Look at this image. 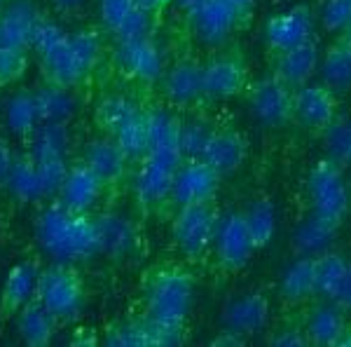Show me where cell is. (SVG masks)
<instances>
[{
	"instance_id": "cell-1",
	"label": "cell",
	"mask_w": 351,
	"mask_h": 347,
	"mask_svg": "<svg viewBox=\"0 0 351 347\" xmlns=\"http://www.w3.org/2000/svg\"><path fill=\"white\" fill-rule=\"evenodd\" d=\"M31 49L38 54L45 82L75 89L99 66L104 43L94 28L66 31L54 19L40 16Z\"/></svg>"
},
{
	"instance_id": "cell-2",
	"label": "cell",
	"mask_w": 351,
	"mask_h": 347,
	"mask_svg": "<svg viewBox=\"0 0 351 347\" xmlns=\"http://www.w3.org/2000/svg\"><path fill=\"white\" fill-rule=\"evenodd\" d=\"M33 237L40 254L52 263L80 265L99 256L92 216L68 212L56 200L40 204L33 221Z\"/></svg>"
},
{
	"instance_id": "cell-3",
	"label": "cell",
	"mask_w": 351,
	"mask_h": 347,
	"mask_svg": "<svg viewBox=\"0 0 351 347\" xmlns=\"http://www.w3.org/2000/svg\"><path fill=\"white\" fill-rule=\"evenodd\" d=\"M143 317L162 331L183 333L195 305V277L185 267L162 265L143 282Z\"/></svg>"
},
{
	"instance_id": "cell-4",
	"label": "cell",
	"mask_w": 351,
	"mask_h": 347,
	"mask_svg": "<svg viewBox=\"0 0 351 347\" xmlns=\"http://www.w3.org/2000/svg\"><path fill=\"white\" fill-rule=\"evenodd\" d=\"M36 300L59 320L61 326L82 320L87 310V287L77 265L52 263L40 270L36 289Z\"/></svg>"
},
{
	"instance_id": "cell-5",
	"label": "cell",
	"mask_w": 351,
	"mask_h": 347,
	"mask_svg": "<svg viewBox=\"0 0 351 347\" xmlns=\"http://www.w3.org/2000/svg\"><path fill=\"white\" fill-rule=\"evenodd\" d=\"M307 202L311 216L342 227L351 212V190L342 164L332 157H324L309 169Z\"/></svg>"
},
{
	"instance_id": "cell-6",
	"label": "cell",
	"mask_w": 351,
	"mask_h": 347,
	"mask_svg": "<svg viewBox=\"0 0 351 347\" xmlns=\"http://www.w3.org/2000/svg\"><path fill=\"white\" fill-rule=\"evenodd\" d=\"M66 167L68 160H40V157L21 153V155H16L3 188L19 204L40 207V204L54 200Z\"/></svg>"
},
{
	"instance_id": "cell-7",
	"label": "cell",
	"mask_w": 351,
	"mask_h": 347,
	"mask_svg": "<svg viewBox=\"0 0 351 347\" xmlns=\"http://www.w3.org/2000/svg\"><path fill=\"white\" fill-rule=\"evenodd\" d=\"M96 122L101 132L112 136L132 162L145 155V108L132 96L108 94L96 106Z\"/></svg>"
},
{
	"instance_id": "cell-8",
	"label": "cell",
	"mask_w": 351,
	"mask_h": 347,
	"mask_svg": "<svg viewBox=\"0 0 351 347\" xmlns=\"http://www.w3.org/2000/svg\"><path fill=\"white\" fill-rule=\"evenodd\" d=\"M220 221L216 202L176 207L171 219V240L178 254L190 263H199L211 254L213 237Z\"/></svg>"
},
{
	"instance_id": "cell-9",
	"label": "cell",
	"mask_w": 351,
	"mask_h": 347,
	"mask_svg": "<svg viewBox=\"0 0 351 347\" xmlns=\"http://www.w3.org/2000/svg\"><path fill=\"white\" fill-rule=\"evenodd\" d=\"M293 96H295V89L279 80L274 73L251 82L246 89L248 111L253 120L271 129L293 124Z\"/></svg>"
},
{
	"instance_id": "cell-10",
	"label": "cell",
	"mask_w": 351,
	"mask_h": 347,
	"mask_svg": "<svg viewBox=\"0 0 351 347\" xmlns=\"http://www.w3.org/2000/svg\"><path fill=\"white\" fill-rule=\"evenodd\" d=\"M339 120V96L321 80H311L295 89L293 122L314 136H324Z\"/></svg>"
},
{
	"instance_id": "cell-11",
	"label": "cell",
	"mask_w": 351,
	"mask_h": 347,
	"mask_svg": "<svg viewBox=\"0 0 351 347\" xmlns=\"http://www.w3.org/2000/svg\"><path fill=\"white\" fill-rule=\"evenodd\" d=\"M117 68L134 82L141 85H160L164 71L169 66L167 52L155 36L122 41L115 47Z\"/></svg>"
},
{
	"instance_id": "cell-12",
	"label": "cell",
	"mask_w": 351,
	"mask_h": 347,
	"mask_svg": "<svg viewBox=\"0 0 351 347\" xmlns=\"http://www.w3.org/2000/svg\"><path fill=\"white\" fill-rule=\"evenodd\" d=\"M178 127L180 117L171 111V106L145 108V160H152L169 169L178 167L183 162V153H180L178 144Z\"/></svg>"
},
{
	"instance_id": "cell-13",
	"label": "cell",
	"mask_w": 351,
	"mask_h": 347,
	"mask_svg": "<svg viewBox=\"0 0 351 347\" xmlns=\"http://www.w3.org/2000/svg\"><path fill=\"white\" fill-rule=\"evenodd\" d=\"M223 181V176L202 157H183V162L173 169L171 204L185 207V204L216 202Z\"/></svg>"
},
{
	"instance_id": "cell-14",
	"label": "cell",
	"mask_w": 351,
	"mask_h": 347,
	"mask_svg": "<svg viewBox=\"0 0 351 347\" xmlns=\"http://www.w3.org/2000/svg\"><path fill=\"white\" fill-rule=\"evenodd\" d=\"M256 247L251 242V235L246 230L241 212H228L220 214L216 237H213L211 256L216 258V265L223 272H241L243 267L251 263Z\"/></svg>"
},
{
	"instance_id": "cell-15",
	"label": "cell",
	"mask_w": 351,
	"mask_h": 347,
	"mask_svg": "<svg viewBox=\"0 0 351 347\" xmlns=\"http://www.w3.org/2000/svg\"><path fill=\"white\" fill-rule=\"evenodd\" d=\"M251 76L237 54H216L202 61V96L208 101H232L246 94Z\"/></svg>"
},
{
	"instance_id": "cell-16",
	"label": "cell",
	"mask_w": 351,
	"mask_h": 347,
	"mask_svg": "<svg viewBox=\"0 0 351 347\" xmlns=\"http://www.w3.org/2000/svg\"><path fill=\"white\" fill-rule=\"evenodd\" d=\"M99 19L117 43L152 36L155 28V12L138 0H99Z\"/></svg>"
},
{
	"instance_id": "cell-17",
	"label": "cell",
	"mask_w": 351,
	"mask_h": 347,
	"mask_svg": "<svg viewBox=\"0 0 351 347\" xmlns=\"http://www.w3.org/2000/svg\"><path fill=\"white\" fill-rule=\"evenodd\" d=\"M106 190H108V186H106L82 160H77L73 164L68 162L66 174H64V179H61L54 200L59 202L61 207H66L68 212L92 216Z\"/></svg>"
},
{
	"instance_id": "cell-18",
	"label": "cell",
	"mask_w": 351,
	"mask_h": 347,
	"mask_svg": "<svg viewBox=\"0 0 351 347\" xmlns=\"http://www.w3.org/2000/svg\"><path fill=\"white\" fill-rule=\"evenodd\" d=\"M99 256L110 260H124L136 254L141 244V230L132 216L122 212H101L92 214Z\"/></svg>"
},
{
	"instance_id": "cell-19",
	"label": "cell",
	"mask_w": 351,
	"mask_h": 347,
	"mask_svg": "<svg viewBox=\"0 0 351 347\" xmlns=\"http://www.w3.org/2000/svg\"><path fill=\"white\" fill-rule=\"evenodd\" d=\"M185 16H188L192 38L208 47L223 45L243 21L225 0H204Z\"/></svg>"
},
{
	"instance_id": "cell-20",
	"label": "cell",
	"mask_w": 351,
	"mask_h": 347,
	"mask_svg": "<svg viewBox=\"0 0 351 347\" xmlns=\"http://www.w3.org/2000/svg\"><path fill=\"white\" fill-rule=\"evenodd\" d=\"M269 315H271V300L267 291L253 289V291L230 300V303L223 307L220 326L248 338V335H258L260 331L267 328Z\"/></svg>"
},
{
	"instance_id": "cell-21",
	"label": "cell",
	"mask_w": 351,
	"mask_h": 347,
	"mask_svg": "<svg viewBox=\"0 0 351 347\" xmlns=\"http://www.w3.org/2000/svg\"><path fill=\"white\" fill-rule=\"evenodd\" d=\"M199 157L228 179L234 176L248 160V139L234 127H213L206 136Z\"/></svg>"
},
{
	"instance_id": "cell-22",
	"label": "cell",
	"mask_w": 351,
	"mask_h": 347,
	"mask_svg": "<svg viewBox=\"0 0 351 347\" xmlns=\"http://www.w3.org/2000/svg\"><path fill=\"white\" fill-rule=\"evenodd\" d=\"M316 19L309 5H293L286 12L269 16L265 24V45L271 54L288 49L298 43H304L314 36Z\"/></svg>"
},
{
	"instance_id": "cell-23",
	"label": "cell",
	"mask_w": 351,
	"mask_h": 347,
	"mask_svg": "<svg viewBox=\"0 0 351 347\" xmlns=\"http://www.w3.org/2000/svg\"><path fill=\"white\" fill-rule=\"evenodd\" d=\"M319 64L321 45L316 38H309V41L271 54V73L293 89L314 80L319 76Z\"/></svg>"
},
{
	"instance_id": "cell-24",
	"label": "cell",
	"mask_w": 351,
	"mask_h": 347,
	"mask_svg": "<svg viewBox=\"0 0 351 347\" xmlns=\"http://www.w3.org/2000/svg\"><path fill=\"white\" fill-rule=\"evenodd\" d=\"M316 293L351 312V260L342 251L326 249L316 256Z\"/></svg>"
},
{
	"instance_id": "cell-25",
	"label": "cell",
	"mask_w": 351,
	"mask_h": 347,
	"mask_svg": "<svg viewBox=\"0 0 351 347\" xmlns=\"http://www.w3.org/2000/svg\"><path fill=\"white\" fill-rule=\"evenodd\" d=\"M80 160L108 188L122 183L129 176V169H132V160L127 157V153L122 150L120 144L112 136L104 132L92 136L84 144Z\"/></svg>"
},
{
	"instance_id": "cell-26",
	"label": "cell",
	"mask_w": 351,
	"mask_h": 347,
	"mask_svg": "<svg viewBox=\"0 0 351 347\" xmlns=\"http://www.w3.org/2000/svg\"><path fill=\"white\" fill-rule=\"evenodd\" d=\"M164 101L171 108H190L202 101V61L183 56L167 66L160 80Z\"/></svg>"
},
{
	"instance_id": "cell-27",
	"label": "cell",
	"mask_w": 351,
	"mask_h": 347,
	"mask_svg": "<svg viewBox=\"0 0 351 347\" xmlns=\"http://www.w3.org/2000/svg\"><path fill=\"white\" fill-rule=\"evenodd\" d=\"M40 270L43 267L36 258L19 260V263L10 267L3 289H0V320H12L21 307L36 298Z\"/></svg>"
},
{
	"instance_id": "cell-28",
	"label": "cell",
	"mask_w": 351,
	"mask_h": 347,
	"mask_svg": "<svg viewBox=\"0 0 351 347\" xmlns=\"http://www.w3.org/2000/svg\"><path fill=\"white\" fill-rule=\"evenodd\" d=\"M171 181L173 169L162 167L152 160H138L132 174V190L138 202V207L148 209H162L164 204H171Z\"/></svg>"
},
{
	"instance_id": "cell-29",
	"label": "cell",
	"mask_w": 351,
	"mask_h": 347,
	"mask_svg": "<svg viewBox=\"0 0 351 347\" xmlns=\"http://www.w3.org/2000/svg\"><path fill=\"white\" fill-rule=\"evenodd\" d=\"M40 16L43 12L33 0H12L0 5V47L31 49Z\"/></svg>"
},
{
	"instance_id": "cell-30",
	"label": "cell",
	"mask_w": 351,
	"mask_h": 347,
	"mask_svg": "<svg viewBox=\"0 0 351 347\" xmlns=\"http://www.w3.org/2000/svg\"><path fill=\"white\" fill-rule=\"evenodd\" d=\"M347 326H349L347 310L330 303V300H324V303L311 307V312L302 324L307 343L316 347H337L339 338L347 331Z\"/></svg>"
},
{
	"instance_id": "cell-31",
	"label": "cell",
	"mask_w": 351,
	"mask_h": 347,
	"mask_svg": "<svg viewBox=\"0 0 351 347\" xmlns=\"http://www.w3.org/2000/svg\"><path fill=\"white\" fill-rule=\"evenodd\" d=\"M12 324L21 343L28 347H49L61 328L59 320L49 310H45L36 298L16 312L12 317Z\"/></svg>"
},
{
	"instance_id": "cell-32",
	"label": "cell",
	"mask_w": 351,
	"mask_h": 347,
	"mask_svg": "<svg viewBox=\"0 0 351 347\" xmlns=\"http://www.w3.org/2000/svg\"><path fill=\"white\" fill-rule=\"evenodd\" d=\"M279 295L284 303L300 307L319 298L316 293V256H295L279 280Z\"/></svg>"
},
{
	"instance_id": "cell-33",
	"label": "cell",
	"mask_w": 351,
	"mask_h": 347,
	"mask_svg": "<svg viewBox=\"0 0 351 347\" xmlns=\"http://www.w3.org/2000/svg\"><path fill=\"white\" fill-rule=\"evenodd\" d=\"M71 144V122H40L28 134L26 153L40 160H68Z\"/></svg>"
},
{
	"instance_id": "cell-34",
	"label": "cell",
	"mask_w": 351,
	"mask_h": 347,
	"mask_svg": "<svg viewBox=\"0 0 351 347\" xmlns=\"http://www.w3.org/2000/svg\"><path fill=\"white\" fill-rule=\"evenodd\" d=\"M319 76L321 82L328 85L337 96L351 92V45L339 36L326 49H321Z\"/></svg>"
},
{
	"instance_id": "cell-35",
	"label": "cell",
	"mask_w": 351,
	"mask_h": 347,
	"mask_svg": "<svg viewBox=\"0 0 351 347\" xmlns=\"http://www.w3.org/2000/svg\"><path fill=\"white\" fill-rule=\"evenodd\" d=\"M43 122L40 108H38L36 89H19L5 101L3 124L16 139H28V134Z\"/></svg>"
},
{
	"instance_id": "cell-36",
	"label": "cell",
	"mask_w": 351,
	"mask_h": 347,
	"mask_svg": "<svg viewBox=\"0 0 351 347\" xmlns=\"http://www.w3.org/2000/svg\"><path fill=\"white\" fill-rule=\"evenodd\" d=\"M38 108H40L43 122H71L77 115L80 101L75 96V89L59 87V85L45 82L36 89Z\"/></svg>"
},
{
	"instance_id": "cell-37",
	"label": "cell",
	"mask_w": 351,
	"mask_h": 347,
	"mask_svg": "<svg viewBox=\"0 0 351 347\" xmlns=\"http://www.w3.org/2000/svg\"><path fill=\"white\" fill-rule=\"evenodd\" d=\"M246 230L251 235V242L256 247V251L260 249H267L271 240L276 235V207L267 195L256 197L246 209L241 212Z\"/></svg>"
},
{
	"instance_id": "cell-38",
	"label": "cell",
	"mask_w": 351,
	"mask_h": 347,
	"mask_svg": "<svg viewBox=\"0 0 351 347\" xmlns=\"http://www.w3.org/2000/svg\"><path fill=\"white\" fill-rule=\"evenodd\" d=\"M339 227L326 223V221L316 219V216H307L295 232H293V254L295 256H319L321 251L330 249L332 240H335Z\"/></svg>"
},
{
	"instance_id": "cell-39",
	"label": "cell",
	"mask_w": 351,
	"mask_h": 347,
	"mask_svg": "<svg viewBox=\"0 0 351 347\" xmlns=\"http://www.w3.org/2000/svg\"><path fill=\"white\" fill-rule=\"evenodd\" d=\"M31 49H16V47H0V87H14L24 80L28 73Z\"/></svg>"
},
{
	"instance_id": "cell-40",
	"label": "cell",
	"mask_w": 351,
	"mask_h": 347,
	"mask_svg": "<svg viewBox=\"0 0 351 347\" xmlns=\"http://www.w3.org/2000/svg\"><path fill=\"white\" fill-rule=\"evenodd\" d=\"M211 124L202 117H190V120H180L178 127V144L183 157H199L206 136L211 134Z\"/></svg>"
},
{
	"instance_id": "cell-41",
	"label": "cell",
	"mask_w": 351,
	"mask_h": 347,
	"mask_svg": "<svg viewBox=\"0 0 351 347\" xmlns=\"http://www.w3.org/2000/svg\"><path fill=\"white\" fill-rule=\"evenodd\" d=\"M324 139L328 141V157H332L342 167L344 164H351V120L349 122L337 120L324 134Z\"/></svg>"
},
{
	"instance_id": "cell-42",
	"label": "cell",
	"mask_w": 351,
	"mask_h": 347,
	"mask_svg": "<svg viewBox=\"0 0 351 347\" xmlns=\"http://www.w3.org/2000/svg\"><path fill=\"white\" fill-rule=\"evenodd\" d=\"M351 19V0H326L321 8V26L324 31L339 36Z\"/></svg>"
},
{
	"instance_id": "cell-43",
	"label": "cell",
	"mask_w": 351,
	"mask_h": 347,
	"mask_svg": "<svg viewBox=\"0 0 351 347\" xmlns=\"http://www.w3.org/2000/svg\"><path fill=\"white\" fill-rule=\"evenodd\" d=\"M269 345L276 347H300V345H309L307 343V335H304L302 324H295V326H286L281 328L274 338H269Z\"/></svg>"
},
{
	"instance_id": "cell-44",
	"label": "cell",
	"mask_w": 351,
	"mask_h": 347,
	"mask_svg": "<svg viewBox=\"0 0 351 347\" xmlns=\"http://www.w3.org/2000/svg\"><path fill=\"white\" fill-rule=\"evenodd\" d=\"M14 160H16V153H14L12 144H10L8 136L0 134V188H3L5 181H8L10 169H12Z\"/></svg>"
},
{
	"instance_id": "cell-45",
	"label": "cell",
	"mask_w": 351,
	"mask_h": 347,
	"mask_svg": "<svg viewBox=\"0 0 351 347\" xmlns=\"http://www.w3.org/2000/svg\"><path fill=\"white\" fill-rule=\"evenodd\" d=\"M87 0H52V8L59 14H75L84 8Z\"/></svg>"
},
{
	"instance_id": "cell-46",
	"label": "cell",
	"mask_w": 351,
	"mask_h": 347,
	"mask_svg": "<svg viewBox=\"0 0 351 347\" xmlns=\"http://www.w3.org/2000/svg\"><path fill=\"white\" fill-rule=\"evenodd\" d=\"M211 345H246V338L234 331H228V328H220V335L211 340Z\"/></svg>"
},
{
	"instance_id": "cell-47",
	"label": "cell",
	"mask_w": 351,
	"mask_h": 347,
	"mask_svg": "<svg viewBox=\"0 0 351 347\" xmlns=\"http://www.w3.org/2000/svg\"><path fill=\"white\" fill-rule=\"evenodd\" d=\"M225 3H228L230 8L241 16V19H246V16L253 14V10H256L258 0H225Z\"/></svg>"
},
{
	"instance_id": "cell-48",
	"label": "cell",
	"mask_w": 351,
	"mask_h": 347,
	"mask_svg": "<svg viewBox=\"0 0 351 347\" xmlns=\"http://www.w3.org/2000/svg\"><path fill=\"white\" fill-rule=\"evenodd\" d=\"M138 3L143 5V8H148L150 12H155V14H157L160 10L167 8L169 3H173V0H138Z\"/></svg>"
},
{
	"instance_id": "cell-49",
	"label": "cell",
	"mask_w": 351,
	"mask_h": 347,
	"mask_svg": "<svg viewBox=\"0 0 351 347\" xmlns=\"http://www.w3.org/2000/svg\"><path fill=\"white\" fill-rule=\"evenodd\" d=\"M173 3H176V5H178V8H180V10H183V12H185V14H188V12H190V10H195V8H197V5H202V3H204V0H173Z\"/></svg>"
},
{
	"instance_id": "cell-50",
	"label": "cell",
	"mask_w": 351,
	"mask_h": 347,
	"mask_svg": "<svg viewBox=\"0 0 351 347\" xmlns=\"http://www.w3.org/2000/svg\"><path fill=\"white\" fill-rule=\"evenodd\" d=\"M339 38H342L344 43H349V45H351V19H349V24L342 28V33H339Z\"/></svg>"
},
{
	"instance_id": "cell-51",
	"label": "cell",
	"mask_w": 351,
	"mask_h": 347,
	"mask_svg": "<svg viewBox=\"0 0 351 347\" xmlns=\"http://www.w3.org/2000/svg\"><path fill=\"white\" fill-rule=\"evenodd\" d=\"M3 3H5V0H0V5H3Z\"/></svg>"
}]
</instances>
